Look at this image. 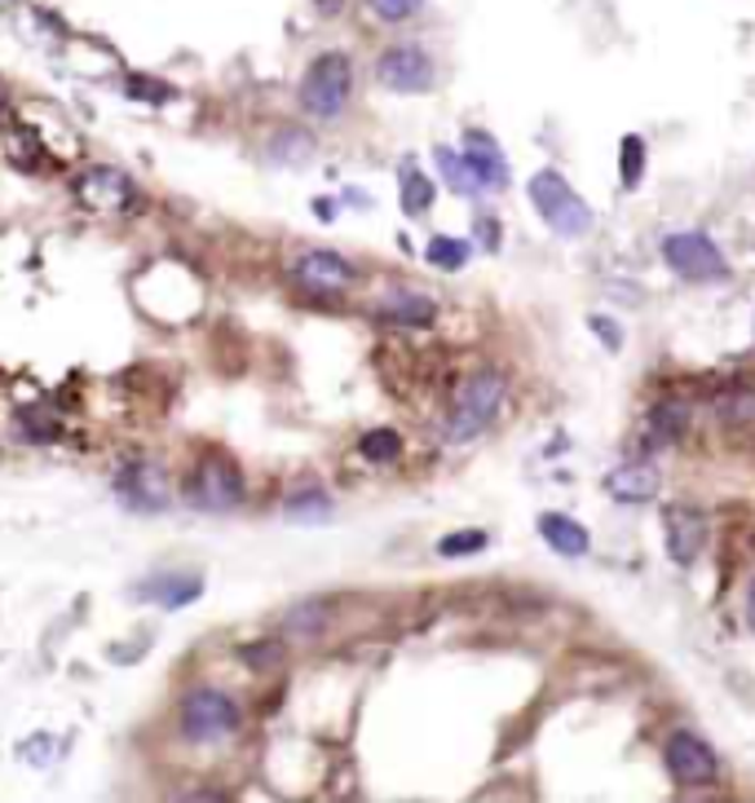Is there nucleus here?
<instances>
[{
	"mask_svg": "<svg viewBox=\"0 0 755 803\" xmlns=\"http://www.w3.org/2000/svg\"><path fill=\"white\" fill-rule=\"evenodd\" d=\"M244 729V711L239 702L217 689V685H199L182 698L177 707V733L190 742V747H221L230 742L235 733Z\"/></svg>",
	"mask_w": 755,
	"mask_h": 803,
	"instance_id": "1",
	"label": "nucleus"
},
{
	"mask_svg": "<svg viewBox=\"0 0 755 803\" xmlns=\"http://www.w3.org/2000/svg\"><path fill=\"white\" fill-rule=\"evenodd\" d=\"M504 401H508V376H504V372H495V367L473 372V376L459 385L455 401H451L446 437H451V441H473V437H482V432L499 419Z\"/></svg>",
	"mask_w": 755,
	"mask_h": 803,
	"instance_id": "2",
	"label": "nucleus"
},
{
	"mask_svg": "<svg viewBox=\"0 0 755 803\" xmlns=\"http://www.w3.org/2000/svg\"><path fill=\"white\" fill-rule=\"evenodd\" d=\"M526 195H530L535 212L544 217V226H552V234H561V239H583V234L597 226L592 208H588V204L570 190V181H566L561 173H552V168L535 173L530 186H526Z\"/></svg>",
	"mask_w": 755,
	"mask_h": 803,
	"instance_id": "3",
	"label": "nucleus"
},
{
	"mask_svg": "<svg viewBox=\"0 0 755 803\" xmlns=\"http://www.w3.org/2000/svg\"><path fill=\"white\" fill-rule=\"evenodd\" d=\"M354 93V62L345 53H319L301 75V106L314 119H337Z\"/></svg>",
	"mask_w": 755,
	"mask_h": 803,
	"instance_id": "4",
	"label": "nucleus"
},
{
	"mask_svg": "<svg viewBox=\"0 0 755 803\" xmlns=\"http://www.w3.org/2000/svg\"><path fill=\"white\" fill-rule=\"evenodd\" d=\"M248 486H244V472L230 455L213 450L208 459L195 463V472L186 477V503L195 512H235L244 503Z\"/></svg>",
	"mask_w": 755,
	"mask_h": 803,
	"instance_id": "5",
	"label": "nucleus"
},
{
	"mask_svg": "<svg viewBox=\"0 0 755 803\" xmlns=\"http://www.w3.org/2000/svg\"><path fill=\"white\" fill-rule=\"evenodd\" d=\"M663 261H668V270L681 274L685 283H716V279L730 274L721 248H716L707 234H699V230L668 234V239H663Z\"/></svg>",
	"mask_w": 755,
	"mask_h": 803,
	"instance_id": "6",
	"label": "nucleus"
},
{
	"mask_svg": "<svg viewBox=\"0 0 755 803\" xmlns=\"http://www.w3.org/2000/svg\"><path fill=\"white\" fill-rule=\"evenodd\" d=\"M75 199L84 208L102 212V217H124L137 204V181L128 173H120V168H106V164L102 168H84L75 177Z\"/></svg>",
	"mask_w": 755,
	"mask_h": 803,
	"instance_id": "7",
	"label": "nucleus"
},
{
	"mask_svg": "<svg viewBox=\"0 0 755 803\" xmlns=\"http://www.w3.org/2000/svg\"><path fill=\"white\" fill-rule=\"evenodd\" d=\"M376 80L389 93H428L433 88V58L424 44H389L376 58Z\"/></svg>",
	"mask_w": 755,
	"mask_h": 803,
	"instance_id": "8",
	"label": "nucleus"
},
{
	"mask_svg": "<svg viewBox=\"0 0 755 803\" xmlns=\"http://www.w3.org/2000/svg\"><path fill=\"white\" fill-rule=\"evenodd\" d=\"M115 494H120V503L133 508V512H164V508L173 503L168 472H164L159 463H146V459L124 463V468L115 472Z\"/></svg>",
	"mask_w": 755,
	"mask_h": 803,
	"instance_id": "9",
	"label": "nucleus"
},
{
	"mask_svg": "<svg viewBox=\"0 0 755 803\" xmlns=\"http://www.w3.org/2000/svg\"><path fill=\"white\" fill-rule=\"evenodd\" d=\"M663 760H668V773H672L676 786H712V782L721 778L716 751H712L703 738H694V733H676V738L668 742Z\"/></svg>",
	"mask_w": 755,
	"mask_h": 803,
	"instance_id": "10",
	"label": "nucleus"
},
{
	"mask_svg": "<svg viewBox=\"0 0 755 803\" xmlns=\"http://www.w3.org/2000/svg\"><path fill=\"white\" fill-rule=\"evenodd\" d=\"M292 279L314 292V296H341L350 283H354V265L341 257V252H328V248H314V252H301L292 261Z\"/></svg>",
	"mask_w": 755,
	"mask_h": 803,
	"instance_id": "11",
	"label": "nucleus"
},
{
	"mask_svg": "<svg viewBox=\"0 0 755 803\" xmlns=\"http://www.w3.org/2000/svg\"><path fill=\"white\" fill-rule=\"evenodd\" d=\"M663 534H668V556L676 565H694L703 543H707V517L699 508H685V503H672L663 512Z\"/></svg>",
	"mask_w": 755,
	"mask_h": 803,
	"instance_id": "12",
	"label": "nucleus"
},
{
	"mask_svg": "<svg viewBox=\"0 0 755 803\" xmlns=\"http://www.w3.org/2000/svg\"><path fill=\"white\" fill-rule=\"evenodd\" d=\"M133 596L146 601V605H159V609H186V605H195L204 596V578L190 574V570H182V574H155L142 587H133Z\"/></svg>",
	"mask_w": 755,
	"mask_h": 803,
	"instance_id": "13",
	"label": "nucleus"
},
{
	"mask_svg": "<svg viewBox=\"0 0 755 803\" xmlns=\"http://www.w3.org/2000/svg\"><path fill=\"white\" fill-rule=\"evenodd\" d=\"M464 164H468V173H473V181L482 186V190H499V186H508V159L499 155V146H495V137H486V133H464Z\"/></svg>",
	"mask_w": 755,
	"mask_h": 803,
	"instance_id": "14",
	"label": "nucleus"
},
{
	"mask_svg": "<svg viewBox=\"0 0 755 803\" xmlns=\"http://www.w3.org/2000/svg\"><path fill=\"white\" fill-rule=\"evenodd\" d=\"M606 494H614L619 503H650L659 494V472L654 463L645 459H632V463H619L606 472Z\"/></svg>",
	"mask_w": 755,
	"mask_h": 803,
	"instance_id": "15",
	"label": "nucleus"
},
{
	"mask_svg": "<svg viewBox=\"0 0 755 803\" xmlns=\"http://www.w3.org/2000/svg\"><path fill=\"white\" fill-rule=\"evenodd\" d=\"M535 530L544 534V543H548L557 556H588V548H592L588 530H583L575 517H566V512H539Z\"/></svg>",
	"mask_w": 755,
	"mask_h": 803,
	"instance_id": "16",
	"label": "nucleus"
},
{
	"mask_svg": "<svg viewBox=\"0 0 755 803\" xmlns=\"http://www.w3.org/2000/svg\"><path fill=\"white\" fill-rule=\"evenodd\" d=\"M690 428V406L681 398H663L650 406V424H645V450H659V446H672L681 441Z\"/></svg>",
	"mask_w": 755,
	"mask_h": 803,
	"instance_id": "17",
	"label": "nucleus"
},
{
	"mask_svg": "<svg viewBox=\"0 0 755 803\" xmlns=\"http://www.w3.org/2000/svg\"><path fill=\"white\" fill-rule=\"evenodd\" d=\"M380 319H384V323H397V327H428V323L437 319V310H433V301L420 296V292H384Z\"/></svg>",
	"mask_w": 755,
	"mask_h": 803,
	"instance_id": "18",
	"label": "nucleus"
},
{
	"mask_svg": "<svg viewBox=\"0 0 755 803\" xmlns=\"http://www.w3.org/2000/svg\"><path fill=\"white\" fill-rule=\"evenodd\" d=\"M283 517L297 525H323V521H332V494L323 486H301L283 499Z\"/></svg>",
	"mask_w": 755,
	"mask_h": 803,
	"instance_id": "19",
	"label": "nucleus"
},
{
	"mask_svg": "<svg viewBox=\"0 0 755 803\" xmlns=\"http://www.w3.org/2000/svg\"><path fill=\"white\" fill-rule=\"evenodd\" d=\"M433 181L420 173V168H402V190H397V204H402V212L406 217H424L428 212V204H433Z\"/></svg>",
	"mask_w": 755,
	"mask_h": 803,
	"instance_id": "20",
	"label": "nucleus"
},
{
	"mask_svg": "<svg viewBox=\"0 0 755 803\" xmlns=\"http://www.w3.org/2000/svg\"><path fill=\"white\" fill-rule=\"evenodd\" d=\"M433 155H437V168H442V177H446V186H451L455 195H477V190H482V186L473 181V173H468V164H464V155H459V150L437 146Z\"/></svg>",
	"mask_w": 755,
	"mask_h": 803,
	"instance_id": "21",
	"label": "nucleus"
},
{
	"mask_svg": "<svg viewBox=\"0 0 755 803\" xmlns=\"http://www.w3.org/2000/svg\"><path fill=\"white\" fill-rule=\"evenodd\" d=\"M328 609H332L328 601H306V605H297V609L288 614V632H292L297 640H310V636H319V632L328 627V618H332Z\"/></svg>",
	"mask_w": 755,
	"mask_h": 803,
	"instance_id": "22",
	"label": "nucleus"
},
{
	"mask_svg": "<svg viewBox=\"0 0 755 803\" xmlns=\"http://www.w3.org/2000/svg\"><path fill=\"white\" fill-rule=\"evenodd\" d=\"M464 261H468V243H464V239H451V234L428 239V265H433V270L455 274V270H464Z\"/></svg>",
	"mask_w": 755,
	"mask_h": 803,
	"instance_id": "23",
	"label": "nucleus"
},
{
	"mask_svg": "<svg viewBox=\"0 0 755 803\" xmlns=\"http://www.w3.org/2000/svg\"><path fill=\"white\" fill-rule=\"evenodd\" d=\"M359 450H363L368 463H393V459L402 455V437H397L393 428H372V432L359 441Z\"/></svg>",
	"mask_w": 755,
	"mask_h": 803,
	"instance_id": "24",
	"label": "nucleus"
},
{
	"mask_svg": "<svg viewBox=\"0 0 755 803\" xmlns=\"http://www.w3.org/2000/svg\"><path fill=\"white\" fill-rule=\"evenodd\" d=\"M486 543H490V534H486V530H455V534L437 539V556H446V561H459V556H473V552H482Z\"/></svg>",
	"mask_w": 755,
	"mask_h": 803,
	"instance_id": "25",
	"label": "nucleus"
},
{
	"mask_svg": "<svg viewBox=\"0 0 755 803\" xmlns=\"http://www.w3.org/2000/svg\"><path fill=\"white\" fill-rule=\"evenodd\" d=\"M58 419L53 415H44V410H22L18 415V437L22 441H58Z\"/></svg>",
	"mask_w": 755,
	"mask_h": 803,
	"instance_id": "26",
	"label": "nucleus"
},
{
	"mask_svg": "<svg viewBox=\"0 0 755 803\" xmlns=\"http://www.w3.org/2000/svg\"><path fill=\"white\" fill-rule=\"evenodd\" d=\"M641 168H645V142L632 133V137H623V186L628 190L641 186Z\"/></svg>",
	"mask_w": 755,
	"mask_h": 803,
	"instance_id": "27",
	"label": "nucleus"
},
{
	"mask_svg": "<svg viewBox=\"0 0 755 803\" xmlns=\"http://www.w3.org/2000/svg\"><path fill=\"white\" fill-rule=\"evenodd\" d=\"M368 4H372V13L380 22H406V18H415L424 9V0H368Z\"/></svg>",
	"mask_w": 755,
	"mask_h": 803,
	"instance_id": "28",
	"label": "nucleus"
},
{
	"mask_svg": "<svg viewBox=\"0 0 755 803\" xmlns=\"http://www.w3.org/2000/svg\"><path fill=\"white\" fill-rule=\"evenodd\" d=\"M128 97H142V102H168L173 88L164 80H151V75H133L128 80Z\"/></svg>",
	"mask_w": 755,
	"mask_h": 803,
	"instance_id": "29",
	"label": "nucleus"
},
{
	"mask_svg": "<svg viewBox=\"0 0 755 803\" xmlns=\"http://www.w3.org/2000/svg\"><path fill=\"white\" fill-rule=\"evenodd\" d=\"M716 410H721V415H730V419H755V394L752 389L725 394V398L716 401Z\"/></svg>",
	"mask_w": 755,
	"mask_h": 803,
	"instance_id": "30",
	"label": "nucleus"
},
{
	"mask_svg": "<svg viewBox=\"0 0 755 803\" xmlns=\"http://www.w3.org/2000/svg\"><path fill=\"white\" fill-rule=\"evenodd\" d=\"M588 327L597 332V341H601L606 350H614V354L623 350V327H619L614 319H606V314H592V319H588Z\"/></svg>",
	"mask_w": 755,
	"mask_h": 803,
	"instance_id": "31",
	"label": "nucleus"
},
{
	"mask_svg": "<svg viewBox=\"0 0 755 803\" xmlns=\"http://www.w3.org/2000/svg\"><path fill=\"white\" fill-rule=\"evenodd\" d=\"M477 226H482V239H486V248L495 252V248H499V234H495V221H490V217H482Z\"/></svg>",
	"mask_w": 755,
	"mask_h": 803,
	"instance_id": "32",
	"label": "nucleus"
},
{
	"mask_svg": "<svg viewBox=\"0 0 755 803\" xmlns=\"http://www.w3.org/2000/svg\"><path fill=\"white\" fill-rule=\"evenodd\" d=\"M747 623L755 627V583H752V596H747Z\"/></svg>",
	"mask_w": 755,
	"mask_h": 803,
	"instance_id": "33",
	"label": "nucleus"
},
{
	"mask_svg": "<svg viewBox=\"0 0 755 803\" xmlns=\"http://www.w3.org/2000/svg\"><path fill=\"white\" fill-rule=\"evenodd\" d=\"M0 115H4V84H0Z\"/></svg>",
	"mask_w": 755,
	"mask_h": 803,
	"instance_id": "34",
	"label": "nucleus"
}]
</instances>
